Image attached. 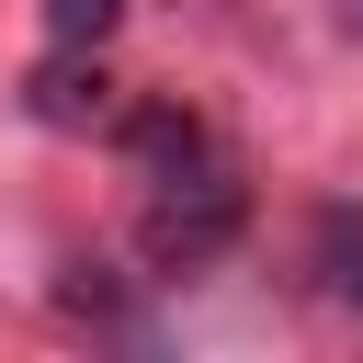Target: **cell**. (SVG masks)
Instances as JSON below:
<instances>
[{
    "label": "cell",
    "instance_id": "6da1fadb",
    "mask_svg": "<svg viewBox=\"0 0 363 363\" xmlns=\"http://www.w3.org/2000/svg\"><path fill=\"white\" fill-rule=\"evenodd\" d=\"M238 227H250V193L204 170V182H170V193H159V204L136 216V250H147L159 272H193V261H216V250H227Z\"/></svg>",
    "mask_w": 363,
    "mask_h": 363
},
{
    "label": "cell",
    "instance_id": "7a4b0ae2",
    "mask_svg": "<svg viewBox=\"0 0 363 363\" xmlns=\"http://www.w3.org/2000/svg\"><path fill=\"white\" fill-rule=\"evenodd\" d=\"M79 57H91V45H68V57H45V68L23 79V102H34L45 125H91V113H102V68H79Z\"/></svg>",
    "mask_w": 363,
    "mask_h": 363
},
{
    "label": "cell",
    "instance_id": "3957f363",
    "mask_svg": "<svg viewBox=\"0 0 363 363\" xmlns=\"http://www.w3.org/2000/svg\"><path fill=\"white\" fill-rule=\"evenodd\" d=\"M318 272H329V295H352V306H363V216H352V204H329V216H318Z\"/></svg>",
    "mask_w": 363,
    "mask_h": 363
},
{
    "label": "cell",
    "instance_id": "277c9868",
    "mask_svg": "<svg viewBox=\"0 0 363 363\" xmlns=\"http://www.w3.org/2000/svg\"><path fill=\"white\" fill-rule=\"evenodd\" d=\"M113 23H125V0H45V34L57 45H102Z\"/></svg>",
    "mask_w": 363,
    "mask_h": 363
},
{
    "label": "cell",
    "instance_id": "5b68a950",
    "mask_svg": "<svg viewBox=\"0 0 363 363\" xmlns=\"http://www.w3.org/2000/svg\"><path fill=\"white\" fill-rule=\"evenodd\" d=\"M136 147H147V170H193V159H204V136H193L182 113H147V125H136Z\"/></svg>",
    "mask_w": 363,
    "mask_h": 363
},
{
    "label": "cell",
    "instance_id": "8992f818",
    "mask_svg": "<svg viewBox=\"0 0 363 363\" xmlns=\"http://www.w3.org/2000/svg\"><path fill=\"white\" fill-rule=\"evenodd\" d=\"M340 34H352V45H363V0H340Z\"/></svg>",
    "mask_w": 363,
    "mask_h": 363
}]
</instances>
